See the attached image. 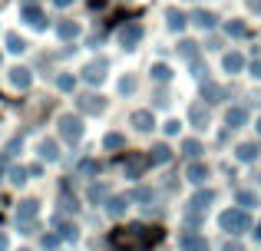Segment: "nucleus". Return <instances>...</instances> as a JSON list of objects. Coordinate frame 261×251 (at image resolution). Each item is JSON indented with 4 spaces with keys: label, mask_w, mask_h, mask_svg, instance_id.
Returning <instances> with one entry per match:
<instances>
[{
    "label": "nucleus",
    "mask_w": 261,
    "mask_h": 251,
    "mask_svg": "<svg viewBox=\"0 0 261 251\" xmlns=\"http://www.w3.org/2000/svg\"><path fill=\"white\" fill-rule=\"evenodd\" d=\"M122 142H126V139H122L119 132H109V135H106V149H119Z\"/></svg>",
    "instance_id": "nucleus-30"
},
{
    "label": "nucleus",
    "mask_w": 261,
    "mask_h": 251,
    "mask_svg": "<svg viewBox=\"0 0 261 251\" xmlns=\"http://www.w3.org/2000/svg\"><path fill=\"white\" fill-rule=\"evenodd\" d=\"M23 17H27V23L43 26V13H40V10H33V7H27V10H23Z\"/></svg>",
    "instance_id": "nucleus-23"
},
{
    "label": "nucleus",
    "mask_w": 261,
    "mask_h": 251,
    "mask_svg": "<svg viewBox=\"0 0 261 251\" xmlns=\"http://www.w3.org/2000/svg\"><path fill=\"white\" fill-rule=\"evenodd\" d=\"M225 251H245V248L238 245V241H228V245H225Z\"/></svg>",
    "instance_id": "nucleus-37"
},
{
    "label": "nucleus",
    "mask_w": 261,
    "mask_h": 251,
    "mask_svg": "<svg viewBox=\"0 0 261 251\" xmlns=\"http://www.w3.org/2000/svg\"><path fill=\"white\" fill-rule=\"evenodd\" d=\"M133 126L139 129V132H152V126H155L152 113H149V109H136L133 113Z\"/></svg>",
    "instance_id": "nucleus-5"
},
{
    "label": "nucleus",
    "mask_w": 261,
    "mask_h": 251,
    "mask_svg": "<svg viewBox=\"0 0 261 251\" xmlns=\"http://www.w3.org/2000/svg\"><path fill=\"white\" fill-rule=\"evenodd\" d=\"M255 192H238V205H242V208H251V205H255Z\"/></svg>",
    "instance_id": "nucleus-28"
},
{
    "label": "nucleus",
    "mask_w": 261,
    "mask_h": 251,
    "mask_svg": "<svg viewBox=\"0 0 261 251\" xmlns=\"http://www.w3.org/2000/svg\"><path fill=\"white\" fill-rule=\"evenodd\" d=\"M205 179H208V165H202V162H192V165H189V182L202 185Z\"/></svg>",
    "instance_id": "nucleus-13"
},
{
    "label": "nucleus",
    "mask_w": 261,
    "mask_h": 251,
    "mask_svg": "<svg viewBox=\"0 0 261 251\" xmlns=\"http://www.w3.org/2000/svg\"><path fill=\"white\" fill-rule=\"evenodd\" d=\"M225 30H228V37H245V33H248V26H245L242 20H235V23H228Z\"/></svg>",
    "instance_id": "nucleus-25"
},
{
    "label": "nucleus",
    "mask_w": 261,
    "mask_h": 251,
    "mask_svg": "<svg viewBox=\"0 0 261 251\" xmlns=\"http://www.w3.org/2000/svg\"><path fill=\"white\" fill-rule=\"evenodd\" d=\"M222 228H225L228 235H242V232H248V228H251L248 212H245V208H228V212L222 215Z\"/></svg>",
    "instance_id": "nucleus-2"
},
{
    "label": "nucleus",
    "mask_w": 261,
    "mask_h": 251,
    "mask_svg": "<svg viewBox=\"0 0 261 251\" xmlns=\"http://www.w3.org/2000/svg\"><path fill=\"white\" fill-rule=\"evenodd\" d=\"M139 40H142V26H139V23H126V26L119 30V43L126 46V50H133Z\"/></svg>",
    "instance_id": "nucleus-3"
},
{
    "label": "nucleus",
    "mask_w": 261,
    "mask_h": 251,
    "mask_svg": "<svg viewBox=\"0 0 261 251\" xmlns=\"http://www.w3.org/2000/svg\"><path fill=\"white\" fill-rule=\"evenodd\" d=\"M225 119H228L231 129H235V126H245V123H248V109H245V106H231Z\"/></svg>",
    "instance_id": "nucleus-12"
},
{
    "label": "nucleus",
    "mask_w": 261,
    "mask_h": 251,
    "mask_svg": "<svg viewBox=\"0 0 261 251\" xmlns=\"http://www.w3.org/2000/svg\"><path fill=\"white\" fill-rule=\"evenodd\" d=\"M202 96L208 99V103H218V99H222V86H218V83H208V79H205V83H202Z\"/></svg>",
    "instance_id": "nucleus-16"
},
{
    "label": "nucleus",
    "mask_w": 261,
    "mask_h": 251,
    "mask_svg": "<svg viewBox=\"0 0 261 251\" xmlns=\"http://www.w3.org/2000/svg\"><path fill=\"white\" fill-rule=\"evenodd\" d=\"M60 132H63L66 139H73V142H76L80 135H83V123H80L76 116H63V119H60Z\"/></svg>",
    "instance_id": "nucleus-4"
},
{
    "label": "nucleus",
    "mask_w": 261,
    "mask_h": 251,
    "mask_svg": "<svg viewBox=\"0 0 261 251\" xmlns=\"http://www.w3.org/2000/svg\"><path fill=\"white\" fill-rule=\"evenodd\" d=\"M178 248H182V251H205V241L202 238H198V235H182V238H178Z\"/></svg>",
    "instance_id": "nucleus-9"
},
{
    "label": "nucleus",
    "mask_w": 261,
    "mask_h": 251,
    "mask_svg": "<svg viewBox=\"0 0 261 251\" xmlns=\"http://www.w3.org/2000/svg\"><path fill=\"white\" fill-rule=\"evenodd\" d=\"M192 23L202 26V30H212V26H215V13L212 10H195L192 13Z\"/></svg>",
    "instance_id": "nucleus-10"
},
{
    "label": "nucleus",
    "mask_w": 261,
    "mask_h": 251,
    "mask_svg": "<svg viewBox=\"0 0 261 251\" xmlns=\"http://www.w3.org/2000/svg\"><path fill=\"white\" fill-rule=\"evenodd\" d=\"M83 109H86V113H99V109H102V99L86 96V99H83Z\"/></svg>",
    "instance_id": "nucleus-27"
},
{
    "label": "nucleus",
    "mask_w": 261,
    "mask_h": 251,
    "mask_svg": "<svg viewBox=\"0 0 261 251\" xmlns=\"http://www.w3.org/2000/svg\"><path fill=\"white\" fill-rule=\"evenodd\" d=\"M251 76H255V79H261V63H251Z\"/></svg>",
    "instance_id": "nucleus-36"
},
{
    "label": "nucleus",
    "mask_w": 261,
    "mask_h": 251,
    "mask_svg": "<svg viewBox=\"0 0 261 251\" xmlns=\"http://www.w3.org/2000/svg\"><path fill=\"white\" fill-rule=\"evenodd\" d=\"M57 4H60V7H66V4H73V0H57Z\"/></svg>",
    "instance_id": "nucleus-38"
},
{
    "label": "nucleus",
    "mask_w": 261,
    "mask_h": 251,
    "mask_svg": "<svg viewBox=\"0 0 261 251\" xmlns=\"http://www.w3.org/2000/svg\"><path fill=\"white\" fill-rule=\"evenodd\" d=\"M83 73H86L89 83H102V76H106V60H96V63H89Z\"/></svg>",
    "instance_id": "nucleus-7"
},
{
    "label": "nucleus",
    "mask_w": 261,
    "mask_h": 251,
    "mask_svg": "<svg viewBox=\"0 0 261 251\" xmlns=\"http://www.w3.org/2000/svg\"><path fill=\"white\" fill-rule=\"evenodd\" d=\"M7 50H10V53H23V50H27V43L17 37V33H10V37H7Z\"/></svg>",
    "instance_id": "nucleus-21"
},
{
    "label": "nucleus",
    "mask_w": 261,
    "mask_h": 251,
    "mask_svg": "<svg viewBox=\"0 0 261 251\" xmlns=\"http://www.w3.org/2000/svg\"><path fill=\"white\" fill-rule=\"evenodd\" d=\"M238 159H242V162H255V159H258V146L242 142V146H238Z\"/></svg>",
    "instance_id": "nucleus-17"
},
{
    "label": "nucleus",
    "mask_w": 261,
    "mask_h": 251,
    "mask_svg": "<svg viewBox=\"0 0 261 251\" xmlns=\"http://www.w3.org/2000/svg\"><path fill=\"white\" fill-rule=\"evenodd\" d=\"M119 90H122V93H133V90H136V79H133V76H122V79H119Z\"/></svg>",
    "instance_id": "nucleus-32"
},
{
    "label": "nucleus",
    "mask_w": 261,
    "mask_h": 251,
    "mask_svg": "<svg viewBox=\"0 0 261 251\" xmlns=\"http://www.w3.org/2000/svg\"><path fill=\"white\" fill-rule=\"evenodd\" d=\"M146 162H149V159H139V155H136V159H129V165H126V172H129V175H133V179H136V175H139V172H142V169H146Z\"/></svg>",
    "instance_id": "nucleus-22"
},
{
    "label": "nucleus",
    "mask_w": 261,
    "mask_h": 251,
    "mask_svg": "<svg viewBox=\"0 0 261 251\" xmlns=\"http://www.w3.org/2000/svg\"><path fill=\"white\" fill-rule=\"evenodd\" d=\"M169 155H172V152H169V146H162V142H159V146L152 149V155H149V162H169Z\"/></svg>",
    "instance_id": "nucleus-19"
},
{
    "label": "nucleus",
    "mask_w": 261,
    "mask_h": 251,
    "mask_svg": "<svg viewBox=\"0 0 261 251\" xmlns=\"http://www.w3.org/2000/svg\"><path fill=\"white\" fill-rule=\"evenodd\" d=\"M178 50H182V57L195 60V43H192V40H182V43H178Z\"/></svg>",
    "instance_id": "nucleus-29"
},
{
    "label": "nucleus",
    "mask_w": 261,
    "mask_h": 251,
    "mask_svg": "<svg viewBox=\"0 0 261 251\" xmlns=\"http://www.w3.org/2000/svg\"><path fill=\"white\" fill-rule=\"evenodd\" d=\"M255 235H258V238H261V225H258V228H255Z\"/></svg>",
    "instance_id": "nucleus-39"
},
{
    "label": "nucleus",
    "mask_w": 261,
    "mask_h": 251,
    "mask_svg": "<svg viewBox=\"0 0 261 251\" xmlns=\"http://www.w3.org/2000/svg\"><path fill=\"white\" fill-rule=\"evenodd\" d=\"M10 79H13V86H20V90L30 86V73L27 70H10Z\"/></svg>",
    "instance_id": "nucleus-18"
},
{
    "label": "nucleus",
    "mask_w": 261,
    "mask_h": 251,
    "mask_svg": "<svg viewBox=\"0 0 261 251\" xmlns=\"http://www.w3.org/2000/svg\"><path fill=\"white\" fill-rule=\"evenodd\" d=\"M126 205H129L126 199H109V215H122V212H126Z\"/></svg>",
    "instance_id": "nucleus-26"
},
{
    "label": "nucleus",
    "mask_w": 261,
    "mask_h": 251,
    "mask_svg": "<svg viewBox=\"0 0 261 251\" xmlns=\"http://www.w3.org/2000/svg\"><path fill=\"white\" fill-rule=\"evenodd\" d=\"M166 132H169V135L178 132V119H169V123H166Z\"/></svg>",
    "instance_id": "nucleus-34"
},
{
    "label": "nucleus",
    "mask_w": 261,
    "mask_h": 251,
    "mask_svg": "<svg viewBox=\"0 0 261 251\" xmlns=\"http://www.w3.org/2000/svg\"><path fill=\"white\" fill-rule=\"evenodd\" d=\"M189 123L195 129H205L208 126V109H205V106H192L189 109Z\"/></svg>",
    "instance_id": "nucleus-8"
},
{
    "label": "nucleus",
    "mask_w": 261,
    "mask_h": 251,
    "mask_svg": "<svg viewBox=\"0 0 261 251\" xmlns=\"http://www.w3.org/2000/svg\"><path fill=\"white\" fill-rule=\"evenodd\" d=\"M57 33H60V37H63V40H70V37H76V33H80V26L66 20V23H60V26H57Z\"/></svg>",
    "instance_id": "nucleus-20"
},
{
    "label": "nucleus",
    "mask_w": 261,
    "mask_h": 251,
    "mask_svg": "<svg viewBox=\"0 0 261 251\" xmlns=\"http://www.w3.org/2000/svg\"><path fill=\"white\" fill-rule=\"evenodd\" d=\"M20 215H23V218H27V215H37V202H23V208H20Z\"/></svg>",
    "instance_id": "nucleus-33"
},
{
    "label": "nucleus",
    "mask_w": 261,
    "mask_h": 251,
    "mask_svg": "<svg viewBox=\"0 0 261 251\" xmlns=\"http://www.w3.org/2000/svg\"><path fill=\"white\" fill-rule=\"evenodd\" d=\"M152 241H155V235L149 228H129V232L113 235V248H119V251H149Z\"/></svg>",
    "instance_id": "nucleus-1"
},
{
    "label": "nucleus",
    "mask_w": 261,
    "mask_h": 251,
    "mask_svg": "<svg viewBox=\"0 0 261 251\" xmlns=\"http://www.w3.org/2000/svg\"><path fill=\"white\" fill-rule=\"evenodd\" d=\"M212 199H215V192H195L192 195V202H189V212H205V208L212 205Z\"/></svg>",
    "instance_id": "nucleus-6"
},
{
    "label": "nucleus",
    "mask_w": 261,
    "mask_h": 251,
    "mask_svg": "<svg viewBox=\"0 0 261 251\" xmlns=\"http://www.w3.org/2000/svg\"><path fill=\"white\" fill-rule=\"evenodd\" d=\"M258 132H261V119H258Z\"/></svg>",
    "instance_id": "nucleus-41"
},
{
    "label": "nucleus",
    "mask_w": 261,
    "mask_h": 251,
    "mask_svg": "<svg viewBox=\"0 0 261 251\" xmlns=\"http://www.w3.org/2000/svg\"><path fill=\"white\" fill-rule=\"evenodd\" d=\"M60 90H73V76H60Z\"/></svg>",
    "instance_id": "nucleus-35"
},
{
    "label": "nucleus",
    "mask_w": 261,
    "mask_h": 251,
    "mask_svg": "<svg viewBox=\"0 0 261 251\" xmlns=\"http://www.w3.org/2000/svg\"><path fill=\"white\" fill-rule=\"evenodd\" d=\"M222 66H225L228 73H242V70H245V57H242V53H225Z\"/></svg>",
    "instance_id": "nucleus-11"
},
{
    "label": "nucleus",
    "mask_w": 261,
    "mask_h": 251,
    "mask_svg": "<svg viewBox=\"0 0 261 251\" xmlns=\"http://www.w3.org/2000/svg\"><path fill=\"white\" fill-rule=\"evenodd\" d=\"M0 248H7V241H4V238H0Z\"/></svg>",
    "instance_id": "nucleus-40"
},
{
    "label": "nucleus",
    "mask_w": 261,
    "mask_h": 251,
    "mask_svg": "<svg viewBox=\"0 0 261 251\" xmlns=\"http://www.w3.org/2000/svg\"><path fill=\"white\" fill-rule=\"evenodd\" d=\"M40 152H43V159H57V146H53V142H43Z\"/></svg>",
    "instance_id": "nucleus-31"
},
{
    "label": "nucleus",
    "mask_w": 261,
    "mask_h": 251,
    "mask_svg": "<svg viewBox=\"0 0 261 251\" xmlns=\"http://www.w3.org/2000/svg\"><path fill=\"white\" fill-rule=\"evenodd\" d=\"M149 73H152L155 83H169V79H172V66H169V63H155Z\"/></svg>",
    "instance_id": "nucleus-15"
},
{
    "label": "nucleus",
    "mask_w": 261,
    "mask_h": 251,
    "mask_svg": "<svg viewBox=\"0 0 261 251\" xmlns=\"http://www.w3.org/2000/svg\"><path fill=\"white\" fill-rule=\"evenodd\" d=\"M182 152H185V155H189V159H195V155H198V152H202V146H198V142H195V139H185V142H182Z\"/></svg>",
    "instance_id": "nucleus-24"
},
{
    "label": "nucleus",
    "mask_w": 261,
    "mask_h": 251,
    "mask_svg": "<svg viewBox=\"0 0 261 251\" xmlns=\"http://www.w3.org/2000/svg\"><path fill=\"white\" fill-rule=\"evenodd\" d=\"M166 23H169V30H182L189 20H185L182 10H175V7H172V10H166Z\"/></svg>",
    "instance_id": "nucleus-14"
}]
</instances>
